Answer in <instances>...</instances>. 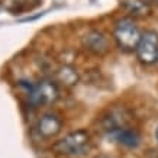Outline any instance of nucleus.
<instances>
[{
	"instance_id": "nucleus-1",
	"label": "nucleus",
	"mask_w": 158,
	"mask_h": 158,
	"mask_svg": "<svg viewBox=\"0 0 158 158\" xmlns=\"http://www.w3.org/2000/svg\"><path fill=\"white\" fill-rule=\"evenodd\" d=\"M90 145V134L86 129H77L68 132L64 138L58 139L52 145V152L64 157L80 155Z\"/></svg>"
},
{
	"instance_id": "nucleus-2",
	"label": "nucleus",
	"mask_w": 158,
	"mask_h": 158,
	"mask_svg": "<svg viewBox=\"0 0 158 158\" xmlns=\"http://www.w3.org/2000/svg\"><path fill=\"white\" fill-rule=\"evenodd\" d=\"M142 32L131 18H122L116 20L113 26V39L116 45L123 51H135L141 41Z\"/></svg>"
},
{
	"instance_id": "nucleus-3",
	"label": "nucleus",
	"mask_w": 158,
	"mask_h": 158,
	"mask_svg": "<svg viewBox=\"0 0 158 158\" xmlns=\"http://www.w3.org/2000/svg\"><path fill=\"white\" fill-rule=\"evenodd\" d=\"M60 97V89L55 80L49 78H41L35 84L29 86L28 102L31 106L39 107V106L52 105Z\"/></svg>"
},
{
	"instance_id": "nucleus-4",
	"label": "nucleus",
	"mask_w": 158,
	"mask_h": 158,
	"mask_svg": "<svg viewBox=\"0 0 158 158\" xmlns=\"http://www.w3.org/2000/svg\"><path fill=\"white\" fill-rule=\"evenodd\" d=\"M131 122V112L123 106H115L106 112L100 118L99 126L103 132L109 135H113L119 132L120 129H125L129 126Z\"/></svg>"
},
{
	"instance_id": "nucleus-5",
	"label": "nucleus",
	"mask_w": 158,
	"mask_h": 158,
	"mask_svg": "<svg viewBox=\"0 0 158 158\" xmlns=\"http://www.w3.org/2000/svg\"><path fill=\"white\" fill-rule=\"evenodd\" d=\"M136 57L142 64L151 65L158 61V32L155 31H145L138 47L135 49Z\"/></svg>"
},
{
	"instance_id": "nucleus-6",
	"label": "nucleus",
	"mask_w": 158,
	"mask_h": 158,
	"mask_svg": "<svg viewBox=\"0 0 158 158\" xmlns=\"http://www.w3.org/2000/svg\"><path fill=\"white\" fill-rule=\"evenodd\" d=\"M81 45L87 52L103 55L109 51V38L99 29H90L81 36Z\"/></svg>"
},
{
	"instance_id": "nucleus-7",
	"label": "nucleus",
	"mask_w": 158,
	"mask_h": 158,
	"mask_svg": "<svg viewBox=\"0 0 158 158\" xmlns=\"http://www.w3.org/2000/svg\"><path fill=\"white\" fill-rule=\"evenodd\" d=\"M35 129H36L39 136H42L45 139H51L61 132L62 119L57 113H52V112L44 113L35 125Z\"/></svg>"
},
{
	"instance_id": "nucleus-8",
	"label": "nucleus",
	"mask_w": 158,
	"mask_h": 158,
	"mask_svg": "<svg viewBox=\"0 0 158 158\" xmlns=\"http://www.w3.org/2000/svg\"><path fill=\"white\" fill-rule=\"evenodd\" d=\"M112 136L115 138L116 142H119L120 145H123L126 148H138L141 145V134L131 126L120 129L119 132L113 134Z\"/></svg>"
},
{
	"instance_id": "nucleus-9",
	"label": "nucleus",
	"mask_w": 158,
	"mask_h": 158,
	"mask_svg": "<svg viewBox=\"0 0 158 158\" xmlns=\"http://www.w3.org/2000/svg\"><path fill=\"white\" fill-rule=\"evenodd\" d=\"M78 81V73L73 65L64 64L55 70V83L64 87H73Z\"/></svg>"
},
{
	"instance_id": "nucleus-10",
	"label": "nucleus",
	"mask_w": 158,
	"mask_h": 158,
	"mask_svg": "<svg viewBox=\"0 0 158 158\" xmlns=\"http://www.w3.org/2000/svg\"><path fill=\"white\" fill-rule=\"evenodd\" d=\"M120 6L125 12H128L135 18L147 16L151 12L149 3L147 0H120Z\"/></svg>"
},
{
	"instance_id": "nucleus-11",
	"label": "nucleus",
	"mask_w": 158,
	"mask_h": 158,
	"mask_svg": "<svg viewBox=\"0 0 158 158\" xmlns=\"http://www.w3.org/2000/svg\"><path fill=\"white\" fill-rule=\"evenodd\" d=\"M155 139H157V142H158V126H157V129H155Z\"/></svg>"
},
{
	"instance_id": "nucleus-12",
	"label": "nucleus",
	"mask_w": 158,
	"mask_h": 158,
	"mask_svg": "<svg viewBox=\"0 0 158 158\" xmlns=\"http://www.w3.org/2000/svg\"><path fill=\"white\" fill-rule=\"evenodd\" d=\"M97 158H109V157H106V155H100V157H97Z\"/></svg>"
},
{
	"instance_id": "nucleus-13",
	"label": "nucleus",
	"mask_w": 158,
	"mask_h": 158,
	"mask_svg": "<svg viewBox=\"0 0 158 158\" xmlns=\"http://www.w3.org/2000/svg\"><path fill=\"white\" fill-rule=\"evenodd\" d=\"M151 2H154V3H158V0H151Z\"/></svg>"
},
{
	"instance_id": "nucleus-14",
	"label": "nucleus",
	"mask_w": 158,
	"mask_h": 158,
	"mask_svg": "<svg viewBox=\"0 0 158 158\" xmlns=\"http://www.w3.org/2000/svg\"><path fill=\"white\" fill-rule=\"evenodd\" d=\"M155 158H158V157H155Z\"/></svg>"
}]
</instances>
